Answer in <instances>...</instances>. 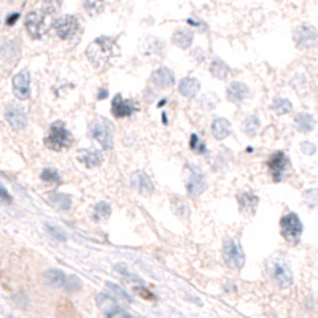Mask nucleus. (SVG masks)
Listing matches in <instances>:
<instances>
[{"mask_svg":"<svg viewBox=\"0 0 318 318\" xmlns=\"http://www.w3.org/2000/svg\"><path fill=\"white\" fill-rule=\"evenodd\" d=\"M110 215H111V206L108 204V202L100 200V202H97V204L94 206V212H93L94 221L107 220V218H110Z\"/></svg>","mask_w":318,"mask_h":318,"instance_id":"nucleus-31","label":"nucleus"},{"mask_svg":"<svg viewBox=\"0 0 318 318\" xmlns=\"http://www.w3.org/2000/svg\"><path fill=\"white\" fill-rule=\"evenodd\" d=\"M190 148L194 151V153H199V154H207V147L206 143L202 142L196 134L191 135V140H190Z\"/></svg>","mask_w":318,"mask_h":318,"instance_id":"nucleus-36","label":"nucleus"},{"mask_svg":"<svg viewBox=\"0 0 318 318\" xmlns=\"http://www.w3.org/2000/svg\"><path fill=\"white\" fill-rule=\"evenodd\" d=\"M53 27H54L56 35L59 38L70 40L78 32L80 24H78V19L75 16H72V14H65V16H61L59 19H56L53 22Z\"/></svg>","mask_w":318,"mask_h":318,"instance_id":"nucleus-10","label":"nucleus"},{"mask_svg":"<svg viewBox=\"0 0 318 318\" xmlns=\"http://www.w3.org/2000/svg\"><path fill=\"white\" fill-rule=\"evenodd\" d=\"M139 111V104L132 99H124L121 94H117L111 100V115L115 118L123 120L132 117L134 113Z\"/></svg>","mask_w":318,"mask_h":318,"instance_id":"nucleus-8","label":"nucleus"},{"mask_svg":"<svg viewBox=\"0 0 318 318\" xmlns=\"http://www.w3.org/2000/svg\"><path fill=\"white\" fill-rule=\"evenodd\" d=\"M142 51L145 56H163L164 43L156 37H148L142 43Z\"/></svg>","mask_w":318,"mask_h":318,"instance_id":"nucleus-25","label":"nucleus"},{"mask_svg":"<svg viewBox=\"0 0 318 318\" xmlns=\"http://www.w3.org/2000/svg\"><path fill=\"white\" fill-rule=\"evenodd\" d=\"M270 108L276 111L277 115H286V113H290L293 110V105H291V102L288 99L277 97V99H274Z\"/></svg>","mask_w":318,"mask_h":318,"instance_id":"nucleus-33","label":"nucleus"},{"mask_svg":"<svg viewBox=\"0 0 318 318\" xmlns=\"http://www.w3.org/2000/svg\"><path fill=\"white\" fill-rule=\"evenodd\" d=\"M267 272L280 288H286L293 283V274L288 263L282 256H272L267 259Z\"/></svg>","mask_w":318,"mask_h":318,"instance_id":"nucleus-3","label":"nucleus"},{"mask_svg":"<svg viewBox=\"0 0 318 318\" xmlns=\"http://www.w3.org/2000/svg\"><path fill=\"white\" fill-rule=\"evenodd\" d=\"M209 70H210L212 77H215L216 80H226V78H228V75L231 74V69H229V65H228L224 61H221L220 57H215V59L210 62Z\"/></svg>","mask_w":318,"mask_h":318,"instance_id":"nucleus-26","label":"nucleus"},{"mask_svg":"<svg viewBox=\"0 0 318 318\" xmlns=\"http://www.w3.org/2000/svg\"><path fill=\"white\" fill-rule=\"evenodd\" d=\"M5 120L11 126L13 131H22L27 126V115L21 107L16 105H10L5 110Z\"/></svg>","mask_w":318,"mask_h":318,"instance_id":"nucleus-16","label":"nucleus"},{"mask_svg":"<svg viewBox=\"0 0 318 318\" xmlns=\"http://www.w3.org/2000/svg\"><path fill=\"white\" fill-rule=\"evenodd\" d=\"M237 202H239V207H240V212L242 213H247V215H253L256 207H258V196L253 194V193H240L237 196Z\"/></svg>","mask_w":318,"mask_h":318,"instance_id":"nucleus-22","label":"nucleus"},{"mask_svg":"<svg viewBox=\"0 0 318 318\" xmlns=\"http://www.w3.org/2000/svg\"><path fill=\"white\" fill-rule=\"evenodd\" d=\"M223 259L228 267L240 270L245 264V253L240 247V242L236 239H226L223 242Z\"/></svg>","mask_w":318,"mask_h":318,"instance_id":"nucleus-5","label":"nucleus"},{"mask_svg":"<svg viewBox=\"0 0 318 318\" xmlns=\"http://www.w3.org/2000/svg\"><path fill=\"white\" fill-rule=\"evenodd\" d=\"M13 93L19 100H27L31 97V74L27 70L13 77Z\"/></svg>","mask_w":318,"mask_h":318,"instance_id":"nucleus-13","label":"nucleus"},{"mask_svg":"<svg viewBox=\"0 0 318 318\" xmlns=\"http://www.w3.org/2000/svg\"><path fill=\"white\" fill-rule=\"evenodd\" d=\"M267 169L270 172V175L276 183H280L285 177L286 170L290 169V159L286 157V154L283 151H277L270 154V157L267 159Z\"/></svg>","mask_w":318,"mask_h":318,"instance_id":"nucleus-9","label":"nucleus"},{"mask_svg":"<svg viewBox=\"0 0 318 318\" xmlns=\"http://www.w3.org/2000/svg\"><path fill=\"white\" fill-rule=\"evenodd\" d=\"M40 178H41V181L51 183V185H61L62 183V178L59 175V172H57L56 169H53V167H45V169H43L41 173H40Z\"/></svg>","mask_w":318,"mask_h":318,"instance_id":"nucleus-32","label":"nucleus"},{"mask_svg":"<svg viewBox=\"0 0 318 318\" xmlns=\"http://www.w3.org/2000/svg\"><path fill=\"white\" fill-rule=\"evenodd\" d=\"M200 91V81L194 77H185L178 83V93L186 99H194Z\"/></svg>","mask_w":318,"mask_h":318,"instance_id":"nucleus-18","label":"nucleus"},{"mask_svg":"<svg viewBox=\"0 0 318 318\" xmlns=\"http://www.w3.org/2000/svg\"><path fill=\"white\" fill-rule=\"evenodd\" d=\"M107 288H108V290L111 291V293H115V294H117V296H120L121 299H124V301H127V302H132V298L131 296H129L124 290H123V288L121 286H118V285H115V283H107Z\"/></svg>","mask_w":318,"mask_h":318,"instance_id":"nucleus-38","label":"nucleus"},{"mask_svg":"<svg viewBox=\"0 0 318 318\" xmlns=\"http://www.w3.org/2000/svg\"><path fill=\"white\" fill-rule=\"evenodd\" d=\"M150 81L156 89H167L175 81V75L169 67H159L151 74Z\"/></svg>","mask_w":318,"mask_h":318,"instance_id":"nucleus-15","label":"nucleus"},{"mask_svg":"<svg viewBox=\"0 0 318 318\" xmlns=\"http://www.w3.org/2000/svg\"><path fill=\"white\" fill-rule=\"evenodd\" d=\"M193 38H194V35L190 29H178V31L172 34V43L181 50L190 48L193 45Z\"/></svg>","mask_w":318,"mask_h":318,"instance_id":"nucleus-24","label":"nucleus"},{"mask_svg":"<svg viewBox=\"0 0 318 318\" xmlns=\"http://www.w3.org/2000/svg\"><path fill=\"white\" fill-rule=\"evenodd\" d=\"M304 202L309 209L318 207V190H307L304 193Z\"/></svg>","mask_w":318,"mask_h":318,"instance_id":"nucleus-37","label":"nucleus"},{"mask_svg":"<svg viewBox=\"0 0 318 318\" xmlns=\"http://www.w3.org/2000/svg\"><path fill=\"white\" fill-rule=\"evenodd\" d=\"M18 18H19V14H18V13H13V14H10V18H7V24H8V26H13L14 22L18 21Z\"/></svg>","mask_w":318,"mask_h":318,"instance_id":"nucleus-47","label":"nucleus"},{"mask_svg":"<svg viewBox=\"0 0 318 318\" xmlns=\"http://www.w3.org/2000/svg\"><path fill=\"white\" fill-rule=\"evenodd\" d=\"M8 318H14V316H8Z\"/></svg>","mask_w":318,"mask_h":318,"instance_id":"nucleus-49","label":"nucleus"},{"mask_svg":"<svg viewBox=\"0 0 318 318\" xmlns=\"http://www.w3.org/2000/svg\"><path fill=\"white\" fill-rule=\"evenodd\" d=\"M294 126L299 132H310L315 126V120L309 113H299L294 118Z\"/></svg>","mask_w":318,"mask_h":318,"instance_id":"nucleus-30","label":"nucleus"},{"mask_svg":"<svg viewBox=\"0 0 318 318\" xmlns=\"http://www.w3.org/2000/svg\"><path fill=\"white\" fill-rule=\"evenodd\" d=\"M83 7H84L86 11L91 14V16H94V14L102 13V10L105 7V2L104 0H83Z\"/></svg>","mask_w":318,"mask_h":318,"instance_id":"nucleus-34","label":"nucleus"},{"mask_svg":"<svg viewBox=\"0 0 318 318\" xmlns=\"http://www.w3.org/2000/svg\"><path fill=\"white\" fill-rule=\"evenodd\" d=\"M96 304H97V307L100 310H102L104 313H107V315H110L111 312H115V310L118 309L117 301H115L111 296L104 294V293H100V294L96 296Z\"/></svg>","mask_w":318,"mask_h":318,"instance_id":"nucleus-28","label":"nucleus"},{"mask_svg":"<svg viewBox=\"0 0 318 318\" xmlns=\"http://www.w3.org/2000/svg\"><path fill=\"white\" fill-rule=\"evenodd\" d=\"M301 150H302V153H306L307 156H312L313 153H315V145L312 142H302V145H301Z\"/></svg>","mask_w":318,"mask_h":318,"instance_id":"nucleus-44","label":"nucleus"},{"mask_svg":"<svg viewBox=\"0 0 318 318\" xmlns=\"http://www.w3.org/2000/svg\"><path fill=\"white\" fill-rule=\"evenodd\" d=\"M134 291H135V294H139L140 298L147 299V301H156V296H154L150 290H147V288L143 286V285L134 286Z\"/></svg>","mask_w":318,"mask_h":318,"instance_id":"nucleus-40","label":"nucleus"},{"mask_svg":"<svg viewBox=\"0 0 318 318\" xmlns=\"http://www.w3.org/2000/svg\"><path fill=\"white\" fill-rule=\"evenodd\" d=\"M118 54L120 47L117 40L111 37H97L86 48V57L97 69L108 65L113 57H117Z\"/></svg>","mask_w":318,"mask_h":318,"instance_id":"nucleus-1","label":"nucleus"},{"mask_svg":"<svg viewBox=\"0 0 318 318\" xmlns=\"http://www.w3.org/2000/svg\"><path fill=\"white\" fill-rule=\"evenodd\" d=\"M293 38L301 50H310L318 45V32L312 26H299L293 34Z\"/></svg>","mask_w":318,"mask_h":318,"instance_id":"nucleus-11","label":"nucleus"},{"mask_svg":"<svg viewBox=\"0 0 318 318\" xmlns=\"http://www.w3.org/2000/svg\"><path fill=\"white\" fill-rule=\"evenodd\" d=\"M115 269H117V270L121 274V276H123L126 280H129V282H137V283H140V285L143 283V282H142V280H140L137 276H134V274H131V272H129V270H127L124 266H121V264H117V266H115Z\"/></svg>","mask_w":318,"mask_h":318,"instance_id":"nucleus-39","label":"nucleus"},{"mask_svg":"<svg viewBox=\"0 0 318 318\" xmlns=\"http://www.w3.org/2000/svg\"><path fill=\"white\" fill-rule=\"evenodd\" d=\"M210 131L216 140H224L231 135V131H233V129H231V123L226 118H215L212 121Z\"/></svg>","mask_w":318,"mask_h":318,"instance_id":"nucleus-21","label":"nucleus"},{"mask_svg":"<svg viewBox=\"0 0 318 318\" xmlns=\"http://www.w3.org/2000/svg\"><path fill=\"white\" fill-rule=\"evenodd\" d=\"M64 288L69 291V293H77L81 290V280L77 277V276H69L65 279V285Z\"/></svg>","mask_w":318,"mask_h":318,"instance_id":"nucleus-35","label":"nucleus"},{"mask_svg":"<svg viewBox=\"0 0 318 318\" xmlns=\"http://www.w3.org/2000/svg\"><path fill=\"white\" fill-rule=\"evenodd\" d=\"M193 57H194L197 62H202V61H204V50H200V48L194 50L193 51Z\"/></svg>","mask_w":318,"mask_h":318,"instance_id":"nucleus-46","label":"nucleus"},{"mask_svg":"<svg viewBox=\"0 0 318 318\" xmlns=\"http://www.w3.org/2000/svg\"><path fill=\"white\" fill-rule=\"evenodd\" d=\"M107 316H108V318H132L126 310H121V309H117V310L111 312V313L107 315Z\"/></svg>","mask_w":318,"mask_h":318,"instance_id":"nucleus-45","label":"nucleus"},{"mask_svg":"<svg viewBox=\"0 0 318 318\" xmlns=\"http://www.w3.org/2000/svg\"><path fill=\"white\" fill-rule=\"evenodd\" d=\"M47 200L53 209L61 210V212H67L72 207V197L65 193L51 191V193L47 194Z\"/></svg>","mask_w":318,"mask_h":318,"instance_id":"nucleus-19","label":"nucleus"},{"mask_svg":"<svg viewBox=\"0 0 318 318\" xmlns=\"http://www.w3.org/2000/svg\"><path fill=\"white\" fill-rule=\"evenodd\" d=\"M259 126H261V121H259L256 115H248L242 123V131L247 137H256V134L259 131Z\"/></svg>","mask_w":318,"mask_h":318,"instance_id":"nucleus-29","label":"nucleus"},{"mask_svg":"<svg viewBox=\"0 0 318 318\" xmlns=\"http://www.w3.org/2000/svg\"><path fill=\"white\" fill-rule=\"evenodd\" d=\"M0 202H4V204H11L13 202L11 194L5 190L4 185H0Z\"/></svg>","mask_w":318,"mask_h":318,"instance_id":"nucleus-43","label":"nucleus"},{"mask_svg":"<svg viewBox=\"0 0 318 318\" xmlns=\"http://www.w3.org/2000/svg\"><path fill=\"white\" fill-rule=\"evenodd\" d=\"M170 206H172V212L175 213L181 221H186L190 218L191 210H190V204L180 196H172L170 197Z\"/></svg>","mask_w":318,"mask_h":318,"instance_id":"nucleus-23","label":"nucleus"},{"mask_svg":"<svg viewBox=\"0 0 318 318\" xmlns=\"http://www.w3.org/2000/svg\"><path fill=\"white\" fill-rule=\"evenodd\" d=\"M107 96H108V94H107V89L102 88V89L99 91V94H97V99H105Z\"/></svg>","mask_w":318,"mask_h":318,"instance_id":"nucleus-48","label":"nucleus"},{"mask_svg":"<svg viewBox=\"0 0 318 318\" xmlns=\"http://www.w3.org/2000/svg\"><path fill=\"white\" fill-rule=\"evenodd\" d=\"M61 8V0H45V13L54 14Z\"/></svg>","mask_w":318,"mask_h":318,"instance_id":"nucleus-42","label":"nucleus"},{"mask_svg":"<svg viewBox=\"0 0 318 318\" xmlns=\"http://www.w3.org/2000/svg\"><path fill=\"white\" fill-rule=\"evenodd\" d=\"M72 142H74V137H72L70 131L62 121L53 123L48 135L45 137V145L53 151H62L69 148L72 145Z\"/></svg>","mask_w":318,"mask_h":318,"instance_id":"nucleus-2","label":"nucleus"},{"mask_svg":"<svg viewBox=\"0 0 318 318\" xmlns=\"http://www.w3.org/2000/svg\"><path fill=\"white\" fill-rule=\"evenodd\" d=\"M131 186L134 191H137L142 196H150L154 193V185H153L151 178L145 172H140V170L134 172L131 175Z\"/></svg>","mask_w":318,"mask_h":318,"instance_id":"nucleus-14","label":"nucleus"},{"mask_svg":"<svg viewBox=\"0 0 318 318\" xmlns=\"http://www.w3.org/2000/svg\"><path fill=\"white\" fill-rule=\"evenodd\" d=\"M89 134L97 143H100V147H102L104 150L113 148V131H111V126L107 120L96 118L94 121H91L89 123Z\"/></svg>","mask_w":318,"mask_h":318,"instance_id":"nucleus-6","label":"nucleus"},{"mask_svg":"<svg viewBox=\"0 0 318 318\" xmlns=\"http://www.w3.org/2000/svg\"><path fill=\"white\" fill-rule=\"evenodd\" d=\"M43 279H45V282L53 288H64L67 276L61 269H48L45 272V276H43Z\"/></svg>","mask_w":318,"mask_h":318,"instance_id":"nucleus-27","label":"nucleus"},{"mask_svg":"<svg viewBox=\"0 0 318 318\" xmlns=\"http://www.w3.org/2000/svg\"><path fill=\"white\" fill-rule=\"evenodd\" d=\"M282 236L288 242H298L302 234V223L296 213H288L280 220Z\"/></svg>","mask_w":318,"mask_h":318,"instance_id":"nucleus-7","label":"nucleus"},{"mask_svg":"<svg viewBox=\"0 0 318 318\" xmlns=\"http://www.w3.org/2000/svg\"><path fill=\"white\" fill-rule=\"evenodd\" d=\"M78 159L80 161L88 167V169H96L97 166L102 164L104 161V154L102 151H99V150H81L78 153Z\"/></svg>","mask_w":318,"mask_h":318,"instance_id":"nucleus-20","label":"nucleus"},{"mask_svg":"<svg viewBox=\"0 0 318 318\" xmlns=\"http://www.w3.org/2000/svg\"><path fill=\"white\" fill-rule=\"evenodd\" d=\"M250 96H252L250 88L242 81H233L226 89V97L233 104H240L243 100H247Z\"/></svg>","mask_w":318,"mask_h":318,"instance_id":"nucleus-17","label":"nucleus"},{"mask_svg":"<svg viewBox=\"0 0 318 318\" xmlns=\"http://www.w3.org/2000/svg\"><path fill=\"white\" fill-rule=\"evenodd\" d=\"M185 188L190 196H200L207 190L204 172L194 164H185Z\"/></svg>","mask_w":318,"mask_h":318,"instance_id":"nucleus-4","label":"nucleus"},{"mask_svg":"<svg viewBox=\"0 0 318 318\" xmlns=\"http://www.w3.org/2000/svg\"><path fill=\"white\" fill-rule=\"evenodd\" d=\"M45 229L48 231V233L56 239V240H61V242H65L67 240V237H65V234L62 233L61 229H57L56 226H51V224H45Z\"/></svg>","mask_w":318,"mask_h":318,"instance_id":"nucleus-41","label":"nucleus"},{"mask_svg":"<svg viewBox=\"0 0 318 318\" xmlns=\"http://www.w3.org/2000/svg\"><path fill=\"white\" fill-rule=\"evenodd\" d=\"M26 29L29 35L32 38L38 40L47 32V24H45V14L40 11H31L26 16Z\"/></svg>","mask_w":318,"mask_h":318,"instance_id":"nucleus-12","label":"nucleus"}]
</instances>
